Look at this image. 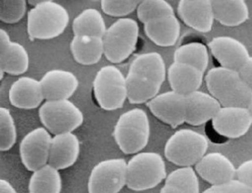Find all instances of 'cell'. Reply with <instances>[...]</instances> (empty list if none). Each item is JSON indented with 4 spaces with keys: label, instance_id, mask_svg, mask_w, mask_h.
<instances>
[{
    "label": "cell",
    "instance_id": "30",
    "mask_svg": "<svg viewBox=\"0 0 252 193\" xmlns=\"http://www.w3.org/2000/svg\"><path fill=\"white\" fill-rule=\"evenodd\" d=\"M136 13L139 21L143 24L175 15L173 7L165 0H142L138 5Z\"/></svg>",
    "mask_w": 252,
    "mask_h": 193
},
{
    "label": "cell",
    "instance_id": "15",
    "mask_svg": "<svg viewBox=\"0 0 252 193\" xmlns=\"http://www.w3.org/2000/svg\"><path fill=\"white\" fill-rule=\"evenodd\" d=\"M178 14L185 25L200 33L212 29L215 21L211 0H181Z\"/></svg>",
    "mask_w": 252,
    "mask_h": 193
},
{
    "label": "cell",
    "instance_id": "40",
    "mask_svg": "<svg viewBox=\"0 0 252 193\" xmlns=\"http://www.w3.org/2000/svg\"><path fill=\"white\" fill-rule=\"evenodd\" d=\"M160 193H189L184 188H179L174 185L166 184L165 183L163 188H161Z\"/></svg>",
    "mask_w": 252,
    "mask_h": 193
},
{
    "label": "cell",
    "instance_id": "37",
    "mask_svg": "<svg viewBox=\"0 0 252 193\" xmlns=\"http://www.w3.org/2000/svg\"><path fill=\"white\" fill-rule=\"evenodd\" d=\"M238 72L246 83L252 89V56L248 58Z\"/></svg>",
    "mask_w": 252,
    "mask_h": 193
},
{
    "label": "cell",
    "instance_id": "21",
    "mask_svg": "<svg viewBox=\"0 0 252 193\" xmlns=\"http://www.w3.org/2000/svg\"><path fill=\"white\" fill-rule=\"evenodd\" d=\"M147 37L160 47H170L177 43L180 36L181 26L178 17L168 15L144 24Z\"/></svg>",
    "mask_w": 252,
    "mask_h": 193
},
{
    "label": "cell",
    "instance_id": "42",
    "mask_svg": "<svg viewBox=\"0 0 252 193\" xmlns=\"http://www.w3.org/2000/svg\"><path fill=\"white\" fill-rule=\"evenodd\" d=\"M247 109H248V110H249L250 112H251V114H252V97H251V99H250L248 106H247Z\"/></svg>",
    "mask_w": 252,
    "mask_h": 193
},
{
    "label": "cell",
    "instance_id": "8",
    "mask_svg": "<svg viewBox=\"0 0 252 193\" xmlns=\"http://www.w3.org/2000/svg\"><path fill=\"white\" fill-rule=\"evenodd\" d=\"M40 122L52 135L73 132L84 121L80 109L69 99L46 100L39 109Z\"/></svg>",
    "mask_w": 252,
    "mask_h": 193
},
{
    "label": "cell",
    "instance_id": "17",
    "mask_svg": "<svg viewBox=\"0 0 252 193\" xmlns=\"http://www.w3.org/2000/svg\"><path fill=\"white\" fill-rule=\"evenodd\" d=\"M9 99L14 107L34 110L46 100L40 80L31 77H20L14 82L9 91Z\"/></svg>",
    "mask_w": 252,
    "mask_h": 193
},
{
    "label": "cell",
    "instance_id": "31",
    "mask_svg": "<svg viewBox=\"0 0 252 193\" xmlns=\"http://www.w3.org/2000/svg\"><path fill=\"white\" fill-rule=\"evenodd\" d=\"M17 139V129L11 112L5 107L0 108V150H10Z\"/></svg>",
    "mask_w": 252,
    "mask_h": 193
},
{
    "label": "cell",
    "instance_id": "38",
    "mask_svg": "<svg viewBox=\"0 0 252 193\" xmlns=\"http://www.w3.org/2000/svg\"><path fill=\"white\" fill-rule=\"evenodd\" d=\"M11 42L8 32L6 31L5 29H0V58L5 55Z\"/></svg>",
    "mask_w": 252,
    "mask_h": 193
},
{
    "label": "cell",
    "instance_id": "23",
    "mask_svg": "<svg viewBox=\"0 0 252 193\" xmlns=\"http://www.w3.org/2000/svg\"><path fill=\"white\" fill-rule=\"evenodd\" d=\"M215 21L222 26L235 27L249 19V8L244 0H212Z\"/></svg>",
    "mask_w": 252,
    "mask_h": 193
},
{
    "label": "cell",
    "instance_id": "13",
    "mask_svg": "<svg viewBox=\"0 0 252 193\" xmlns=\"http://www.w3.org/2000/svg\"><path fill=\"white\" fill-rule=\"evenodd\" d=\"M209 49L220 66L235 71H239L251 56L247 46L231 36L213 38Z\"/></svg>",
    "mask_w": 252,
    "mask_h": 193
},
{
    "label": "cell",
    "instance_id": "10",
    "mask_svg": "<svg viewBox=\"0 0 252 193\" xmlns=\"http://www.w3.org/2000/svg\"><path fill=\"white\" fill-rule=\"evenodd\" d=\"M52 139L51 133L45 127L35 128L24 136L20 141V156L26 169L34 172L48 164Z\"/></svg>",
    "mask_w": 252,
    "mask_h": 193
},
{
    "label": "cell",
    "instance_id": "28",
    "mask_svg": "<svg viewBox=\"0 0 252 193\" xmlns=\"http://www.w3.org/2000/svg\"><path fill=\"white\" fill-rule=\"evenodd\" d=\"M107 27L103 15L97 9H86L81 12L72 21L74 35H90L103 38Z\"/></svg>",
    "mask_w": 252,
    "mask_h": 193
},
{
    "label": "cell",
    "instance_id": "24",
    "mask_svg": "<svg viewBox=\"0 0 252 193\" xmlns=\"http://www.w3.org/2000/svg\"><path fill=\"white\" fill-rule=\"evenodd\" d=\"M128 100L132 104H147L158 96L161 84L145 76L128 72L126 75Z\"/></svg>",
    "mask_w": 252,
    "mask_h": 193
},
{
    "label": "cell",
    "instance_id": "32",
    "mask_svg": "<svg viewBox=\"0 0 252 193\" xmlns=\"http://www.w3.org/2000/svg\"><path fill=\"white\" fill-rule=\"evenodd\" d=\"M165 183L174 185L189 193H199L198 175L192 167H179L166 176Z\"/></svg>",
    "mask_w": 252,
    "mask_h": 193
},
{
    "label": "cell",
    "instance_id": "25",
    "mask_svg": "<svg viewBox=\"0 0 252 193\" xmlns=\"http://www.w3.org/2000/svg\"><path fill=\"white\" fill-rule=\"evenodd\" d=\"M128 72L145 76L161 85L167 74L163 57L158 52H146L137 55L129 65Z\"/></svg>",
    "mask_w": 252,
    "mask_h": 193
},
{
    "label": "cell",
    "instance_id": "41",
    "mask_svg": "<svg viewBox=\"0 0 252 193\" xmlns=\"http://www.w3.org/2000/svg\"><path fill=\"white\" fill-rule=\"evenodd\" d=\"M41 1H42V0H29V1H27V2H28V3L31 4L32 7H35V6L38 5Z\"/></svg>",
    "mask_w": 252,
    "mask_h": 193
},
{
    "label": "cell",
    "instance_id": "36",
    "mask_svg": "<svg viewBox=\"0 0 252 193\" xmlns=\"http://www.w3.org/2000/svg\"><path fill=\"white\" fill-rule=\"evenodd\" d=\"M235 177L238 181L252 188V159L243 162L236 169Z\"/></svg>",
    "mask_w": 252,
    "mask_h": 193
},
{
    "label": "cell",
    "instance_id": "35",
    "mask_svg": "<svg viewBox=\"0 0 252 193\" xmlns=\"http://www.w3.org/2000/svg\"><path fill=\"white\" fill-rule=\"evenodd\" d=\"M203 193H252V188L234 179L222 184L213 185Z\"/></svg>",
    "mask_w": 252,
    "mask_h": 193
},
{
    "label": "cell",
    "instance_id": "3",
    "mask_svg": "<svg viewBox=\"0 0 252 193\" xmlns=\"http://www.w3.org/2000/svg\"><path fill=\"white\" fill-rule=\"evenodd\" d=\"M151 136L149 118L145 110L135 108L122 113L115 125L113 137L126 155H135L145 149Z\"/></svg>",
    "mask_w": 252,
    "mask_h": 193
},
{
    "label": "cell",
    "instance_id": "39",
    "mask_svg": "<svg viewBox=\"0 0 252 193\" xmlns=\"http://www.w3.org/2000/svg\"><path fill=\"white\" fill-rule=\"evenodd\" d=\"M0 193H18L14 186L5 179L0 180Z\"/></svg>",
    "mask_w": 252,
    "mask_h": 193
},
{
    "label": "cell",
    "instance_id": "34",
    "mask_svg": "<svg viewBox=\"0 0 252 193\" xmlns=\"http://www.w3.org/2000/svg\"><path fill=\"white\" fill-rule=\"evenodd\" d=\"M140 2L139 0H102L101 8L104 14L121 19L136 10Z\"/></svg>",
    "mask_w": 252,
    "mask_h": 193
},
{
    "label": "cell",
    "instance_id": "6",
    "mask_svg": "<svg viewBox=\"0 0 252 193\" xmlns=\"http://www.w3.org/2000/svg\"><path fill=\"white\" fill-rule=\"evenodd\" d=\"M139 26L131 18H121L107 28L103 35L104 56L111 63H121L135 52L139 39Z\"/></svg>",
    "mask_w": 252,
    "mask_h": 193
},
{
    "label": "cell",
    "instance_id": "20",
    "mask_svg": "<svg viewBox=\"0 0 252 193\" xmlns=\"http://www.w3.org/2000/svg\"><path fill=\"white\" fill-rule=\"evenodd\" d=\"M166 76L172 91L187 96L200 88L204 73L194 66L173 61L167 69Z\"/></svg>",
    "mask_w": 252,
    "mask_h": 193
},
{
    "label": "cell",
    "instance_id": "22",
    "mask_svg": "<svg viewBox=\"0 0 252 193\" xmlns=\"http://www.w3.org/2000/svg\"><path fill=\"white\" fill-rule=\"evenodd\" d=\"M70 51L75 61L83 66H92L104 55L103 38L90 35H74Z\"/></svg>",
    "mask_w": 252,
    "mask_h": 193
},
{
    "label": "cell",
    "instance_id": "9",
    "mask_svg": "<svg viewBox=\"0 0 252 193\" xmlns=\"http://www.w3.org/2000/svg\"><path fill=\"white\" fill-rule=\"evenodd\" d=\"M127 184V162L122 158L106 159L93 168L89 193H119Z\"/></svg>",
    "mask_w": 252,
    "mask_h": 193
},
{
    "label": "cell",
    "instance_id": "1",
    "mask_svg": "<svg viewBox=\"0 0 252 193\" xmlns=\"http://www.w3.org/2000/svg\"><path fill=\"white\" fill-rule=\"evenodd\" d=\"M207 88L222 107L247 108L252 89L235 70L217 66L205 76Z\"/></svg>",
    "mask_w": 252,
    "mask_h": 193
},
{
    "label": "cell",
    "instance_id": "16",
    "mask_svg": "<svg viewBox=\"0 0 252 193\" xmlns=\"http://www.w3.org/2000/svg\"><path fill=\"white\" fill-rule=\"evenodd\" d=\"M80 141L72 132L62 133L52 137L48 164L58 170H65L77 162L80 155Z\"/></svg>",
    "mask_w": 252,
    "mask_h": 193
},
{
    "label": "cell",
    "instance_id": "27",
    "mask_svg": "<svg viewBox=\"0 0 252 193\" xmlns=\"http://www.w3.org/2000/svg\"><path fill=\"white\" fill-rule=\"evenodd\" d=\"M30 55L26 47L16 41H12L3 57L0 58V80L4 73L22 75L29 69Z\"/></svg>",
    "mask_w": 252,
    "mask_h": 193
},
{
    "label": "cell",
    "instance_id": "26",
    "mask_svg": "<svg viewBox=\"0 0 252 193\" xmlns=\"http://www.w3.org/2000/svg\"><path fill=\"white\" fill-rule=\"evenodd\" d=\"M63 179L59 170L46 165L32 173L28 184L29 193H61Z\"/></svg>",
    "mask_w": 252,
    "mask_h": 193
},
{
    "label": "cell",
    "instance_id": "2",
    "mask_svg": "<svg viewBox=\"0 0 252 193\" xmlns=\"http://www.w3.org/2000/svg\"><path fill=\"white\" fill-rule=\"evenodd\" d=\"M69 24V14L61 3L42 0L27 15V32L30 39L47 41L58 37Z\"/></svg>",
    "mask_w": 252,
    "mask_h": 193
},
{
    "label": "cell",
    "instance_id": "33",
    "mask_svg": "<svg viewBox=\"0 0 252 193\" xmlns=\"http://www.w3.org/2000/svg\"><path fill=\"white\" fill-rule=\"evenodd\" d=\"M26 0H0V21L15 24L23 19L27 10Z\"/></svg>",
    "mask_w": 252,
    "mask_h": 193
},
{
    "label": "cell",
    "instance_id": "5",
    "mask_svg": "<svg viewBox=\"0 0 252 193\" xmlns=\"http://www.w3.org/2000/svg\"><path fill=\"white\" fill-rule=\"evenodd\" d=\"M208 148L205 136L194 130L183 129L167 139L164 154L172 164L180 167H192L206 155Z\"/></svg>",
    "mask_w": 252,
    "mask_h": 193
},
{
    "label": "cell",
    "instance_id": "18",
    "mask_svg": "<svg viewBox=\"0 0 252 193\" xmlns=\"http://www.w3.org/2000/svg\"><path fill=\"white\" fill-rule=\"evenodd\" d=\"M40 81L46 100L69 99L79 86V81L74 73L66 70L47 71Z\"/></svg>",
    "mask_w": 252,
    "mask_h": 193
},
{
    "label": "cell",
    "instance_id": "7",
    "mask_svg": "<svg viewBox=\"0 0 252 193\" xmlns=\"http://www.w3.org/2000/svg\"><path fill=\"white\" fill-rule=\"evenodd\" d=\"M93 89L98 106L105 111L120 110L128 99L126 77L114 65H107L97 71Z\"/></svg>",
    "mask_w": 252,
    "mask_h": 193
},
{
    "label": "cell",
    "instance_id": "12",
    "mask_svg": "<svg viewBox=\"0 0 252 193\" xmlns=\"http://www.w3.org/2000/svg\"><path fill=\"white\" fill-rule=\"evenodd\" d=\"M146 106L152 114L176 129L186 123V98L174 91L159 93L150 100Z\"/></svg>",
    "mask_w": 252,
    "mask_h": 193
},
{
    "label": "cell",
    "instance_id": "11",
    "mask_svg": "<svg viewBox=\"0 0 252 193\" xmlns=\"http://www.w3.org/2000/svg\"><path fill=\"white\" fill-rule=\"evenodd\" d=\"M213 131L225 138L245 136L252 124V116L247 108L221 107L211 120Z\"/></svg>",
    "mask_w": 252,
    "mask_h": 193
},
{
    "label": "cell",
    "instance_id": "29",
    "mask_svg": "<svg viewBox=\"0 0 252 193\" xmlns=\"http://www.w3.org/2000/svg\"><path fill=\"white\" fill-rule=\"evenodd\" d=\"M174 61L188 64L206 72L209 66V49L204 43L199 41H192L179 46L173 55Z\"/></svg>",
    "mask_w": 252,
    "mask_h": 193
},
{
    "label": "cell",
    "instance_id": "19",
    "mask_svg": "<svg viewBox=\"0 0 252 193\" xmlns=\"http://www.w3.org/2000/svg\"><path fill=\"white\" fill-rule=\"evenodd\" d=\"M186 123L199 126L210 122L220 110V104L210 93L196 91L185 96Z\"/></svg>",
    "mask_w": 252,
    "mask_h": 193
},
{
    "label": "cell",
    "instance_id": "4",
    "mask_svg": "<svg viewBox=\"0 0 252 193\" xmlns=\"http://www.w3.org/2000/svg\"><path fill=\"white\" fill-rule=\"evenodd\" d=\"M166 178V164L157 152H139L127 162L126 187L135 192L155 188Z\"/></svg>",
    "mask_w": 252,
    "mask_h": 193
},
{
    "label": "cell",
    "instance_id": "14",
    "mask_svg": "<svg viewBox=\"0 0 252 193\" xmlns=\"http://www.w3.org/2000/svg\"><path fill=\"white\" fill-rule=\"evenodd\" d=\"M195 171L213 186L234 180L236 169L230 160L223 154L212 152L206 154L195 165Z\"/></svg>",
    "mask_w": 252,
    "mask_h": 193
}]
</instances>
